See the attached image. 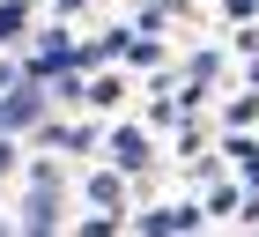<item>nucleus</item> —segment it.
<instances>
[{
  "mask_svg": "<svg viewBox=\"0 0 259 237\" xmlns=\"http://www.w3.org/2000/svg\"><path fill=\"white\" fill-rule=\"evenodd\" d=\"M22 230H30V237H52V230H60V171H52V163H37V171H30V208H22Z\"/></svg>",
  "mask_w": 259,
  "mask_h": 237,
  "instance_id": "nucleus-1",
  "label": "nucleus"
},
{
  "mask_svg": "<svg viewBox=\"0 0 259 237\" xmlns=\"http://www.w3.org/2000/svg\"><path fill=\"white\" fill-rule=\"evenodd\" d=\"M37 118H45V82L22 67V74L0 89V134H15V126H37Z\"/></svg>",
  "mask_w": 259,
  "mask_h": 237,
  "instance_id": "nucleus-2",
  "label": "nucleus"
},
{
  "mask_svg": "<svg viewBox=\"0 0 259 237\" xmlns=\"http://www.w3.org/2000/svg\"><path fill=\"white\" fill-rule=\"evenodd\" d=\"M81 45H74V30H67V22H60V30H45V37H37V52H30V74H37V82H52V74H67V67H81Z\"/></svg>",
  "mask_w": 259,
  "mask_h": 237,
  "instance_id": "nucleus-3",
  "label": "nucleus"
},
{
  "mask_svg": "<svg viewBox=\"0 0 259 237\" xmlns=\"http://www.w3.org/2000/svg\"><path fill=\"white\" fill-rule=\"evenodd\" d=\"M104 148H111V163H119L126 178H141L148 163H156V141H148V126H119V134L104 141Z\"/></svg>",
  "mask_w": 259,
  "mask_h": 237,
  "instance_id": "nucleus-4",
  "label": "nucleus"
},
{
  "mask_svg": "<svg viewBox=\"0 0 259 237\" xmlns=\"http://www.w3.org/2000/svg\"><path fill=\"white\" fill-rule=\"evenodd\" d=\"M200 215H207V208L178 200V208H156V215H134V230H141V237H185V230H193Z\"/></svg>",
  "mask_w": 259,
  "mask_h": 237,
  "instance_id": "nucleus-5",
  "label": "nucleus"
},
{
  "mask_svg": "<svg viewBox=\"0 0 259 237\" xmlns=\"http://www.w3.org/2000/svg\"><path fill=\"white\" fill-rule=\"evenodd\" d=\"M119 200H126V171L111 163V171H89V208H111L119 215Z\"/></svg>",
  "mask_w": 259,
  "mask_h": 237,
  "instance_id": "nucleus-6",
  "label": "nucleus"
},
{
  "mask_svg": "<svg viewBox=\"0 0 259 237\" xmlns=\"http://www.w3.org/2000/svg\"><path fill=\"white\" fill-rule=\"evenodd\" d=\"M222 156H230V163L244 171V185H259V141H252V134H237L230 148H222Z\"/></svg>",
  "mask_w": 259,
  "mask_h": 237,
  "instance_id": "nucleus-7",
  "label": "nucleus"
},
{
  "mask_svg": "<svg viewBox=\"0 0 259 237\" xmlns=\"http://www.w3.org/2000/svg\"><path fill=\"white\" fill-rule=\"evenodd\" d=\"M222 118H230L237 134H244V126H259V89H244V97H230V104H222Z\"/></svg>",
  "mask_w": 259,
  "mask_h": 237,
  "instance_id": "nucleus-8",
  "label": "nucleus"
},
{
  "mask_svg": "<svg viewBox=\"0 0 259 237\" xmlns=\"http://www.w3.org/2000/svg\"><path fill=\"white\" fill-rule=\"evenodd\" d=\"M22 30H30V8H22V0H0V45L22 37Z\"/></svg>",
  "mask_w": 259,
  "mask_h": 237,
  "instance_id": "nucleus-9",
  "label": "nucleus"
},
{
  "mask_svg": "<svg viewBox=\"0 0 259 237\" xmlns=\"http://www.w3.org/2000/svg\"><path fill=\"white\" fill-rule=\"evenodd\" d=\"M119 104V74H89V111H111Z\"/></svg>",
  "mask_w": 259,
  "mask_h": 237,
  "instance_id": "nucleus-10",
  "label": "nucleus"
},
{
  "mask_svg": "<svg viewBox=\"0 0 259 237\" xmlns=\"http://www.w3.org/2000/svg\"><path fill=\"white\" fill-rule=\"evenodd\" d=\"M74 237H119V215H111V208H97V215H81Z\"/></svg>",
  "mask_w": 259,
  "mask_h": 237,
  "instance_id": "nucleus-11",
  "label": "nucleus"
},
{
  "mask_svg": "<svg viewBox=\"0 0 259 237\" xmlns=\"http://www.w3.org/2000/svg\"><path fill=\"white\" fill-rule=\"evenodd\" d=\"M230 208H244V193L237 185H215V193H207V215H230Z\"/></svg>",
  "mask_w": 259,
  "mask_h": 237,
  "instance_id": "nucleus-12",
  "label": "nucleus"
},
{
  "mask_svg": "<svg viewBox=\"0 0 259 237\" xmlns=\"http://www.w3.org/2000/svg\"><path fill=\"white\" fill-rule=\"evenodd\" d=\"M8 171H15V141L0 134V178H8Z\"/></svg>",
  "mask_w": 259,
  "mask_h": 237,
  "instance_id": "nucleus-13",
  "label": "nucleus"
},
{
  "mask_svg": "<svg viewBox=\"0 0 259 237\" xmlns=\"http://www.w3.org/2000/svg\"><path fill=\"white\" fill-rule=\"evenodd\" d=\"M15 74H22V67H0V89H8V82H15Z\"/></svg>",
  "mask_w": 259,
  "mask_h": 237,
  "instance_id": "nucleus-14",
  "label": "nucleus"
},
{
  "mask_svg": "<svg viewBox=\"0 0 259 237\" xmlns=\"http://www.w3.org/2000/svg\"><path fill=\"white\" fill-rule=\"evenodd\" d=\"M74 8H81V0H60V15H74Z\"/></svg>",
  "mask_w": 259,
  "mask_h": 237,
  "instance_id": "nucleus-15",
  "label": "nucleus"
},
{
  "mask_svg": "<svg viewBox=\"0 0 259 237\" xmlns=\"http://www.w3.org/2000/svg\"><path fill=\"white\" fill-rule=\"evenodd\" d=\"M0 237H8V222H0Z\"/></svg>",
  "mask_w": 259,
  "mask_h": 237,
  "instance_id": "nucleus-16",
  "label": "nucleus"
},
{
  "mask_svg": "<svg viewBox=\"0 0 259 237\" xmlns=\"http://www.w3.org/2000/svg\"><path fill=\"white\" fill-rule=\"evenodd\" d=\"M252 8H259V0H252Z\"/></svg>",
  "mask_w": 259,
  "mask_h": 237,
  "instance_id": "nucleus-17",
  "label": "nucleus"
}]
</instances>
